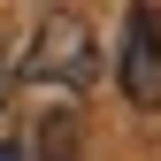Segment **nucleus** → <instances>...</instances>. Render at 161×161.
Returning a JSON list of instances; mask_svg holds the SVG:
<instances>
[{"label": "nucleus", "mask_w": 161, "mask_h": 161, "mask_svg": "<svg viewBox=\"0 0 161 161\" xmlns=\"http://www.w3.org/2000/svg\"><path fill=\"white\" fill-rule=\"evenodd\" d=\"M115 85L130 108H161V8L138 0L123 15V46H115Z\"/></svg>", "instance_id": "obj_2"}, {"label": "nucleus", "mask_w": 161, "mask_h": 161, "mask_svg": "<svg viewBox=\"0 0 161 161\" xmlns=\"http://www.w3.org/2000/svg\"><path fill=\"white\" fill-rule=\"evenodd\" d=\"M0 108H8V54H0Z\"/></svg>", "instance_id": "obj_4"}, {"label": "nucleus", "mask_w": 161, "mask_h": 161, "mask_svg": "<svg viewBox=\"0 0 161 161\" xmlns=\"http://www.w3.org/2000/svg\"><path fill=\"white\" fill-rule=\"evenodd\" d=\"M0 161H15V146H0Z\"/></svg>", "instance_id": "obj_5"}, {"label": "nucleus", "mask_w": 161, "mask_h": 161, "mask_svg": "<svg viewBox=\"0 0 161 161\" xmlns=\"http://www.w3.org/2000/svg\"><path fill=\"white\" fill-rule=\"evenodd\" d=\"M77 146H85V130H77V108H46L31 130V153L38 161H77Z\"/></svg>", "instance_id": "obj_3"}, {"label": "nucleus", "mask_w": 161, "mask_h": 161, "mask_svg": "<svg viewBox=\"0 0 161 161\" xmlns=\"http://www.w3.org/2000/svg\"><path fill=\"white\" fill-rule=\"evenodd\" d=\"M23 77L38 92H92L100 77V38L77 8H46L31 31V54H23Z\"/></svg>", "instance_id": "obj_1"}]
</instances>
